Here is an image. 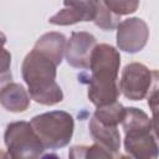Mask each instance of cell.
I'll list each match as a JSON object with an SVG mask.
<instances>
[{"instance_id": "cell-2", "label": "cell", "mask_w": 159, "mask_h": 159, "mask_svg": "<svg viewBox=\"0 0 159 159\" xmlns=\"http://www.w3.org/2000/svg\"><path fill=\"white\" fill-rule=\"evenodd\" d=\"M57 63L47 55L34 48L22 63V76L29 86L32 99L42 104H55L62 101L61 88L55 82Z\"/></svg>"}, {"instance_id": "cell-6", "label": "cell", "mask_w": 159, "mask_h": 159, "mask_svg": "<svg viewBox=\"0 0 159 159\" xmlns=\"http://www.w3.org/2000/svg\"><path fill=\"white\" fill-rule=\"evenodd\" d=\"M152 84V72L140 63H130L125 66L122 80L120 91L122 93L133 101H140L144 98Z\"/></svg>"}, {"instance_id": "cell-4", "label": "cell", "mask_w": 159, "mask_h": 159, "mask_svg": "<svg viewBox=\"0 0 159 159\" xmlns=\"http://www.w3.org/2000/svg\"><path fill=\"white\" fill-rule=\"evenodd\" d=\"M31 125L43 148H58L68 143L73 132V118L66 112H51L36 116Z\"/></svg>"}, {"instance_id": "cell-1", "label": "cell", "mask_w": 159, "mask_h": 159, "mask_svg": "<svg viewBox=\"0 0 159 159\" xmlns=\"http://www.w3.org/2000/svg\"><path fill=\"white\" fill-rule=\"evenodd\" d=\"M89 68L92 71L88 97L98 107L117 101L118 88L116 84L119 55L109 45H97L91 55Z\"/></svg>"}, {"instance_id": "cell-7", "label": "cell", "mask_w": 159, "mask_h": 159, "mask_svg": "<svg viewBox=\"0 0 159 159\" xmlns=\"http://www.w3.org/2000/svg\"><path fill=\"white\" fill-rule=\"evenodd\" d=\"M66 9L50 19L55 25H68L78 21L94 20L101 6L99 0H65Z\"/></svg>"}, {"instance_id": "cell-13", "label": "cell", "mask_w": 159, "mask_h": 159, "mask_svg": "<svg viewBox=\"0 0 159 159\" xmlns=\"http://www.w3.org/2000/svg\"><path fill=\"white\" fill-rule=\"evenodd\" d=\"M124 113H125V108H123V106L116 101L111 104L98 107V109L94 113V118H97L103 124L117 125L119 122L123 120Z\"/></svg>"}, {"instance_id": "cell-14", "label": "cell", "mask_w": 159, "mask_h": 159, "mask_svg": "<svg viewBox=\"0 0 159 159\" xmlns=\"http://www.w3.org/2000/svg\"><path fill=\"white\" fill-rule=\"evenodd\" d=\"M103 5L116 15H125L134 12L139 0H102Z\"/></svg>"}, {"instance_id": "cell-16", "label": "cell", "mask_w": 159, "mask_h": 159, "mask_svg": "<svg viewBox=\"0 0 159 159\" xmlns=\"http://www.w3.org/2000/svg\"><path fill=\"white\" fill-rule=\"evenodd\" d=\"M148 106L150 107L152 112L159 109V72H152V84L148 91Z\"/></svg>"}, {"instance_id": "cell-15", "label": "cell", "mask_w": 159, "mask_h": 159, "mask_svg": "<svg viewBox=\"0 0 159 159\" xmlns=\"http://www.w3.org/2000/svg\"><path fill=\"white\" fill-rule=\"evenodd\" d=\"M94 22L97 26H99L104 30H111L117 25L118 15L113 14L109 9H107L103 5V2H101V6H99V10H98L97 16L94 19Z\"/></svg>"}, {"instance_id": "cell-8", "label": "cell", "mask_w": 159, "mask_h": 159, "mask_svg": "<svg viewBox=\"0 0 159 159\" xmlns=\"http://www.w3.org/2000/svg\"><path fill=\"white\" fill-rule=\"evenodd\" d=\"M148 39V27L140 19H128L118 26V46L127 52H137L143 48Z\"/></svg>"}, {"instance_id": "cell-9", "label": "cell", "mask_w": 159, "mask_h": 159, "mask_svg": "<svg viewBox=\"0 0 159 159\" xmlns=\"http://www.w3.org/2000/svg\"><path fill=\"white\" fill-rule=\"evenodd\" d=\"M96 47V39L87 32H73L66 48V57L73 67L87 68L91 63V55Z\"/></svg>"}, {"instance_id": "cell-12", "label": "cell", "mask_w": 159, "mask_h": 159, "mask_svg": "<svg viewBox=\"0 0 159 159\" xmlns=\"http://www.w3.org/2000/svg\"><path fill=\"white\" fill-rule=\"evenodd\" d=\"M63 47H65V37L61 34L51 32L43 35L36 43L35 48L40 50L45 55L50 56L57 65L61 62L62 53H63Z\"/></svg>"}, {"instance_id": "cell-3", "label": "cell", "mask_w": 159, "mask_h": 159, "mask_svg": "<svg viewBox=\"0 0 159 159\" xmlns=\"http://www.w3.org/2000/svg\"><path fill=\"white\" fill-rule=\"evenodd\" d=\"M125 130V150L133 157H157L158 147L150 134L152 122L147 114L137 108H125L123 117Z\"/></svg>"}, {"instance_id": "cell-10", "label": "cell", "mask_w": 159, "mask_h": 159, "mask_svg": "<svg viewBox=\"0 0 159 159\" xmlns=\"http://www.w3.org/2000/svg\"><path fill=\"white\" fill-rule=\"evenodd\" d=\"M91 133L93 138L99 142V145L103 147L104 149L117 152L119 148L120 140H119V133L117 130V125H107L101 123L97 118H92L89 123Z\"/></svg>"}, {"instance_id": "cell-17", "label": "cell", "mask_w": 159, "mask_h": 159, "mask_svg": "<svg viewBox=\"0 0 159 159\" xmlns=\"http://www.w3.org/2000/svg\"><path fill=\"white\" fill-rule=\"evenodd\" d=\"M152 128L154 129L157 137L159 138V109L153 112V120H152Z\"/></svg>"}, {"instance_id": "cell-5", "label": "cell", "mask_w": 159, "mask_h": 159, "mask_svg": "<svg viewBox=\"0 0 159 159\" xmlns=\"http://www.w3.org/2000/svg\"><path fill=\"white\" fill-rule=\"evenodd\" d=\"M5 143L12 157H37L43 145L35 133L31 123L17 122L7 125Z\"/></svg>"}, {"instance_id": "cell-11", "label": "cell", "mask_w": 159, "mask_h": 159, "mask_svg": "<svg viewBox=\"0 0 159 159\" xmlns=\"http://www.w3.org/2000/svg\"><path fill=\"white\" fill-rule=\"evenodd\" d=\"M1 103L5 108L12 112H22L29 106V97L22 86L11 83L1 91Z\"/></svg>"}]
</instances>
